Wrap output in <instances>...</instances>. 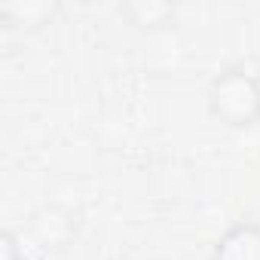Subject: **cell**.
I'll use <instances>...</instances> for the list:
<instances>
[{
  "instance_id": "6da1fadb",
  "label": "cell",
  "mask_w": 260,
  "mask_h": 260,
  "mask_svg": "<svg viewBox=\"0 0 260 260\" xmlns=\"http://www.w3.org/2000/svg\"><path fill=\"white\" fill-rule=\"evenodd\" d=\"M205 104L214 122L226 128H251L260 122V77L239 64L226 68L208 83Z\"/></svg>"
},
{
  "instance_id": "7a4b0ae2",
  "label": "cell",
  "mask_w": 260,
  "mask_h": 260,
  "mask_svg": "<svg viewBox=\"0 0 260 260\" xmlns=\"http://www.w3.org/2000/svg\"><path fill=\"white\" fill-rule=\"evenodd\" d=\"M211 260H260V223H233L211 248Z\"/></svg>"
},
{
  "instance_id": "3957f363",
  "label": "cell",
  "mask_w": 260,
  "mask_h": 260,
  "mask_svg": "<svg viewBox=\"0 0 260 260\" xmlns=\"http://www.w3.org/2000/svg\"><path fill=\"white\" fill-rule=\"evenodd\" d=\"M58 16V4H46V0H28V4H4L0 7V22H7V28L34 34L43 25H52Z\"/></svg>"
},
{
  "instance_id": "277c9868",
  "label": "cell",
  "mask_w": 260,
  "mask_h": 260,
  "mask_svg": "<svg viewBox=\"0 0 260 260\" xmlns=\"http://www.w3.org/2000/svg\"><path fill=\"white\" fill-rule=\"evenodd\" d=\"M122 16L128 19V25H135L138 31H144L150 37V34H159V31L172 28L175 7L162 4V0H135V4L122 7Z\"/></svg>"
},
{
  "instance_id": "5b68a950",
  "label": "cell",
  "mask_w": 260,
  "mask_h": 260,
  "mask_svg": "<svg viewBox=\"0 0 260 260\" xmlns=\"http://www.w3.org/2000/svg\"><path fill=\"white\" fill-rule=\"evenodd\" d=\"M4 251H7V260H28V257H25V248L19 245V236H16L13 230L4 233Z\"/></svg>"
}]
</instances>
